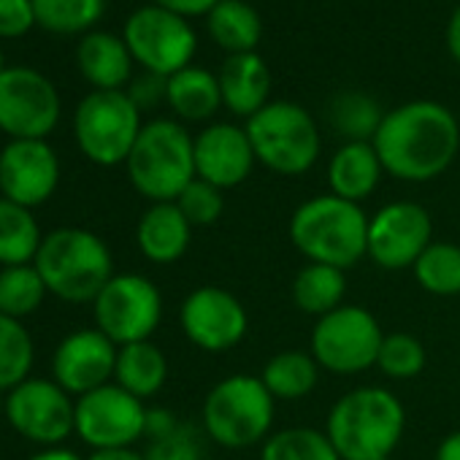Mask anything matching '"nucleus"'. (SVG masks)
I'll return each mask as SVG.
<instances>
[{"mask_svg": "<svg viewBox=\"0 0 460 460\" xmlns=\"http://www.w3.org/2000/svg\"><path fill=\"white\" fill-rule=\"evenodd\" d=\"M371 144L390 176L401 181H430L457 157L460 125L436 101H409L385 111Z\"/></svg>", "mask_w": 460, "mask_h": 460, "instance_id": "1", "label": "nucleus"}, {"mask_svg": "<svg viewBox=\"0 0 460 460\" xmlns=\"http://www.w3.org/2000/svg\"><path fill=\"white\" fill-rule=\"evenodd\" d=\"M290 239L309 263L352 269L368 255V217L360 203L339 195H314L290 219Z\"/></svg>", "mask_w": 460, "mask_h": 460, "instance_id": "2", "label": "nucleus"}, {"mask_svg": "<svg viewBox=\"0 0 460 460\" xmlns=\"http://www.w3.org/2000/svg\"><path fill=\"white\" fill-rule=\"evenodd\" d=\"M406 414L385 387H358L341 395L328 414V438L341 460H385L403 436Z\"/></svg>", "mask_w": 460, "mask_h": 460, "instance_id": "3", "label": "nucleus"}, {"mask_svg": "<svg viewBox=\"0 0 460 460\" xmlns=\"http://www.w3.org/2000/svg\"><path fill=\"white\" fill-rule=\"evenodd\" d=\"M33 266L41 274L47 293L71 304L95 301L114 277V263L106 242L84 227L52 230L41 242Z\"/></svg>", "mask_w": 460, "mask_h": 460, "instance_id": "4", "label": "nucleus"}, {"mask_svg": "<svg viewBox=\"0 0 460 460\" xmlns=\"http://www.w3.org/2000/svg\"><path fill=\"white\" fill-rule=\"evenodd\" d=\"M125 165L130 184L144 198L176 200L195 179V138L173 119H152L141 128Z\"/></svg>", "mask_w": 460, "mask_h": 460, "instance_id": "5", "label": "nucleus"}, {"mask_svg": "<svg viewBox=\"0 0 460 460\" xmlns=\"http://www.w3.org/2000/svg\"><path fill=\"white\" fill-rule=\"evenodd\" d=\"M258 163L282 176L306 173L320 157V130L312 114L293 101H269L247 119Z\"/></svg>", "mask_w": 460, "mask_h": 460, "instance_id": "6", "label": "nucleus"}, {"mask_svg": "<svg viewBox=\"0 0 460 460\" xmlns=\"http://www.w3.org/2000/svg\"><path fill=\"white\" fill-rule=\"evenodd\" d=\"M274 395L261 376L236 374L214 385L203 403L206 433L230 449L263 441L274 422Z\"/></svg>", "mask_w": 460, "mask_h": 460, "instance_id": "7", "label": "nucleus"}, {"mask_svg": "<svg viewBox=\"0 0 460 460\" xmlns=\"http://www.w3.org/2000/svg\"><path fill=\"white\" fill-rule=\"evenodd\" d=\"M141 128V109L125 90H93L74 114L76 144L98 165L125 163Z\"/></svg>", "mask_w": 460, "mask_h": 460, "instance_id": "8", "label": "nucleus"}, {"mask_svg": "<svg viewBox=\"0 0 460 460\" xmlns=\"http://www.w3.org/2000/svg\"><path fill=\"white\" fill-rule=\"evenodd\" d=\"M122 39L144 71L173 76L187 68L198 49V36L190 20L152 4L136 9L122 31Z\"/></svg>", "mask_w": 460, "mask_h": 460, "instance_id": "9", "label": "nucleus"}, {"mask_svg": "<svg viewBox=\"0 0 460 460\" xmlns=\"http://www.w3.org/2000/svg\"><path fill=\"white\" fill-rule=\"evenodd\" d=\"M382 328L363 306H339L317 320L312 331V358L331 374H360L376 366Z\"/></svg>", "mask_w": 460, "mask_h": 460, "instance_id": "10", "label": "nucleus"}, {"mask_svg": "<svg viewBox=\"0 0 460 460\" xmlns=\"http://www.w3.org/2000/svg\"><path fill=\"white\" fill-rule=\"evenodd\" d=\"M95 325L117 347L149 341L163 317L160 290L141 274L111 277L93 301Z\"/></svg>", "mask_w": 460, "mask_h": 460, "instance_id": "11", "label": "nucleus"}, {"mask_svg": "<svg viewBox=\"0 0 460 460\" xmlns=\"http://www.w3.org/2000/svg\"><path fill=\"white\" fill-rule=\"evenodd\" d=\"M60 119L58 87L36 68L0 74V130L12 138H47Z\"/></svg>", "mask_w": 460, "mask_h": 460, "instance_id": "12", "label": "nucleus"}, {"mask_svg": "<svg viewBox=\"0 0 460 460\" xmlns=\"http://www.w3.org/2000/svg\"><path fill=\"white\" fill-rule=\"evenodd\" d=\"M12 428L47 447H58L76 430V403L55 379H25L6 398Z\"/></svg>", "mask_w": 460, "mask_h": 460, "instance_id": "13", "label": "nucleus"}, {"mask_svg": "<svg viewBox=\"0 0 460 460\" xmlns=\"http://www.w3.org/2000/svg\"><path fill=\"white\" fill-rule=\"evenodd\" d=\"M144 401L119 385H103L76 401V433L95 449L130 447L146 433Z\"/></svg>", "mask_w": 460, "mask_h": 460, "instance_id": "14", "label": "nucleus"}, {"mask_svg": "<svg viewBox=\"0 0 460 460\" xmlns=\"http://www.w3.org/2000/svg\"><path fill=\"white\" fill-rule=\"evenodd\" d=\"M433 244L430 214L411 200L382 206L368 219V258L387 271L409 269Z\"/></svg>", "mask_w": 460, "mask_h": 460, "instance_id": "15", "label": "nucleus"}, {"mask_svg": "<svg viewBox=\"0 0 460 460\" xmlns=\"http://www.w3.org/2000/svg\"><path fill=\"white\" fill-rule=\"evenodd\" d=\"M179 320L184 336L206 352L234 349L247 333V312L242 301L214 285L192 290L181 304Z\"/></svg>", "mask_w": 460, "mask_h": 460, "instance_id": "16", "label": "nucleus"}, {"mask_svg": "<svg viewBox=\"0 0 460 460\" xmlns=\"http://www.w3.org/2000/svg\"><path fill=\"white\" fill-rule=\"evenodd\" d=\"M60 181V160L44 138H12L0 152V192L25 208L47 203Z\"/></svg>", "mask_w": 460, "mask_h": 460, "instance_id": "17", "label": "nucleus"}, {"mask_svg": "<svg viewBox=\"0 0 460 460\" xmlns=\"http://www.w3.org/2000/svg\"><path fill=\"white\" fill-rule=\"evenodd\" d=\"M117 352L119 347L98 328L76 331L66 336L55 352V360H52L55 382L68 395L93 393L109 385V379L114 376Z\"/></svg>", "mask_w": 460, "mask_h": 460, "instance_id": "18", "label": "nucleus"}, {"mask_svg": "<svg viewBox=\"0 0 460 460\" xmlns=\"http://www.w3.org/2000/svg\"><path fill=\"white\" fill-rule=\"evenodd\" d=\"M255 163L258 157L247 128L214 122L195 136V176L219 190L242 184Z\"/></svg>", "mask_w": 460, "mask_h": 460, "instance_id": "19", "label": "nucleus"}, {"mask_svg": "<svg viewBox=\"0 0 460 460\" xmlns=\"http://www.w3.org/2000/svg\"><path fill=\"white\" fill-rule=\"evenodd\" d=\"M222 106L236 117H255L271 95V71L258 52L227 55L219 74Z\"/></svg>", "mask_w": 460, "mask_h": 460, "instance_id": "20", "label": "nucleus"}, {"mask_svg": "<svg viewBox=\"0 0 460 460\" xmlns=\"http://www.w3.org/2000/svg\"><path fill=\"white\" fill-rule=\"evenodd\" d=\"M190 236H192V225L187 222L176 200L152 203L141 214L136 227L138 250L152 263H176L187 252Z\"/></svg>", "mask_w": 460, "mask_h": 460, "instance_id": "21", "label": "nucleus"}, {"mask_svg": "<svg viewBox=\"0 0 460 460\" xmlns=\"http://www.w3.org/2000/svg\"><path fill=\"white\" fill-rule=\"evenodd\" d=\"M76 66L95 90H122L133 74V55L125 39L109 31H90L76 47Z\"/></svg>", "mask_w": 460, "mask_h": 460, "instance_id": "22", "label": "nucleus"}, {"mask_svg": "<svg viewBox=\"0 0 460 460\" xmlns=\"http://www.w3.org/2000/svg\"><path fill=\"white\" fill-rule=\"evenodd\" d=\"M382 173H385V168H382V160H379L374 144L371 141H349L331 157V165H328L331 192L344 200L360 203L363 198H368L376 190Z\"/></svg>", "mask_w": 460, "mask_h": 460, "instance_id": "23", "label": "nucleus"}, {"mask_svg": "<svg viewBox=\"0 0 460 460\" xmlns=\"http://www.w3.org/2000/svg\"><path fill=\"white\" fill-rule=\"evenodd\" d=\"M208 36L227 55L255 52L263 39V20L255 6L244 0H219L206 17Z\"/></svg>", "mask_w": 460, "mask_h": 460, "instance_id": "24", "label": "nucleus"}, {"mask_svg": "<svg viewBox=\"0 0 460 460\" xmlns=\"http://www.w3.org/2000/svg\"><path fill=\"white\" fill-rule=\"evenodd\" d=\"M165 103L176 111V117L187 122H206L222 106L219 79L208 68L187 66L179 74L168 76Z\"/></svg>", "mask_w": 460, "mask_h": 460, "instance_id": "25", "label": "nucleus"}, {"mask_svg": "<svg viewBox=\"0 0 460 460\" xmlns=\"http://www.w3.org/2000/svg\"><path fill=\"white\" fill-rule=\"evenodd\" d=\"M165 376H168L165 355L152 341H136V344L119 347L114 379L130 395H136L141 401L155 395L165 385Z\"/></svg>", "mask_w": 460, "mask_h": 460, "instance_id": "26", "label": "nucleus"}, {"mask_svg": "<svg viewBox=\"0 0 460 460\" xmlns=\"http://www.w3.org/2000/svg\"><path fill=\"white\" fill-rule=\"evenodd\" d=\"M41 230L31 208L0 198V266H31L41 250Z\"/></svg>", "mask_w": 460, "mask_h": 460, "instance_id": "27", "label": "nucleus"}, {"mask_svg": "<svg viewBox=\"0 0 460 460\" xmlns=\"http://www.w3.org/2000/svg\"><path fill=\"white\" fill-rule=\"evenodd\" d=\"M344 271L323 263H309L298 271L293 282V301L301 312L325 317L328 312L339 309L344 301Z\"/></svg>", "mask_w": 460, "mask_h": 460, "instance_id": "28", "label": "nucleus"}, {"mask_svg": "<svg viewBox=\"0 0 460 460\" xmlns=\"http://www.w3.org/2000/svg\"><path fill=\"white\" fill-rule=\"evenodd\" d=\"M317 376H320V366L312 355H306L301 349H288V352L274 355L266 363L261 379L274 398L298 401L314 390Z\"/></svg>", "mask_w": 460, "mask_h": 460, "instance_id": "29", "label": "nucleus"}, {"mask_svg": "<svg viewBox=\"0 0 460 460\" xmlns=\"http://www.w3.org/2000/svg\"><path fill=\"white\" fill-rule=\"evenodd\" d=\"M328 119L333 125V130L349 141H374L385 111L379 109V103L358 90L349 93H339L331 106H328Z\"/></svg>", "mask_w": 460, "mask_h": 460, "instance_id": "30", "label": "nucleus"}, {"mask_svg": "<svg viewBox=\"0 0 460 460\" xmlns=\"http://www.w3.org/2000/svg\"><path fill=\"white\" fill-rule=\"evenodd\" d=\"M36 22L58 36L90 33L106 12V0H33Z\"/></svg>", "mask_w": 460, "mask_h": 460, "instance_id": "31", "label": "nucleus"}, {"mask_svg": "<svg viewBox=\"0 0 460 460\" xmlns=\"http://www.w3.org/2000/svg\"><path fill=\"white\" fill-rule=\"evenodd\" d=\"M411 269L420 288L430 296L449 298L460 293V247L449 242H433Z\"/></svg>", "mask_w": 460, "mask_h": 460, "instance_id": "32", "label": "nucleus"}, {"mask_svg": "<svg viewBox=\"0 0 460 460\" xmlns=\"http://www.w3.org/2000/svg\"><path fill=\"white\" fill-rule=\"evenodd\" d=\"M33 368V339L28 328L0 314V390H14Z\"/></svg>", "mask_w": 460, "mask_h": 460, "instance_id": "33", "label": "nucleus"}, {"mask_svg": "<svg viewBox=\"0 0 460 460\" xmlns=\"http://www.w3.org/2000/svg\"><path fill=\"white\" fill-rule=\"evenodd\" d=\"M47 296V285L36 266H12L0 271V314L22 320L33 314Z\"/></svg>", "mask_w": 460, "mask_h": 460, "instance_id": "34", "label": "nucleus"}, {"mask_svg": "<svg viewBox=\"0 0 460 460\" xmlns=\"http://www.w3.org/2000/svg\"><path fill=\"white\" fill-rule=\"evenodd\" d=\"M263 460H341L328 433L314 428H288L266 438Z\"/></svg>", "mask_w": 460, "mask_h": 460, "instance_id": "35", "label": "nucleus"}, {"mask_svg": "<svg viewBox=\"0 0 460 460\" xmlns=\"http://www.w3.org/2000/svg\"><path fill=\"white\" fill-rule=\"evenodd\" d=\"M376 366L390 379H411L425 368V349L409 333H390L382 339Z\"/></svg>", "mask_w": 460, "mask_h": 460, "instance_id": "36", "label": "nucleus"}, {"mask_svg": "<svg viewBox=\"0 0 460 460\" xmlns=\"http://www.w3.org/2000/svg\"><path fill=\"white\" fill-rule=\"evenodd\" d=\"M176 206L181 208V214L187 217V222L195 227H203V225H211L219 219L222 208H225V200H222V190L203 181V179H192L181 195L176 198Z\"/></svg>", "mask_w": 460, "mask_h": 460, "instance_id": "37", "label": "nucleus"}, {"mask_svg": "<svg viewBox=\"0 0 460 460\" xmlns=\"http://www.w3.org/2000/svg\"><path fill=\"white\" fill-rule=\"evenodd\" d=\"M203 449L195 433L176 422L168 433L152 438V447L146 452V460H200Z\"/></svg>", "mask_w": 460, "mask_h": 460, "instance_id": "38", "label": "nucleus"}, {"mask_svg": "<svg viewBox=\"0 0 460 460\" xmlns=\"http://www.w3.org/2000/svg\"><path fill=\"white\" fill-rule=\"evenodd\" d=\"M36 25L33 0H0V36L20 39Z\"/></svg>", "mask_w": 460, "mask_h": 460, "instance_id": "39", "label": "nucleus"}, {"mask_svg": "<svg viewBox=\"0 0 460 460\" xmlns=\"http://www.w3.org/2000/svg\"><path fill=\"white\" fill-rule=\"evenodd\" d=\"M165 93H168V76H160V74H152V71H144L141 76H136L130 90H128L130 101L138 109L157 106L160 101H165Z\"/></svg>", "mask_w": 460, "mask_h": 460, "instance_id": "40", "label": "nucleus"}, {"mask_svg": "<svg viewBox=\"0 0 460 460\" xmlns=\"http://www.w3.org/2000/svg\"><path fill=\"white\" fill-rule=\"evenodd\" d=\"M155 4L184 20H192V17H208L219 0H155Z\"/></svg>", "mask_w": 460, "mask_h": 460, "instance_id": "41", "label": "nucleus"}, {"mask_svg": "<svg viewBox=\"0 0 460 460\" xmlns=\"http://www.w3.org/2000/svg\"><path fill=\"white\" fill-rule=\"evenodd\" d=\"M447 52L460 66V6L452 12V17L447 22Z\"/></svg>", "mask_w": 460, "mask_h": 460, "instance_id": "42", "label": "nucleus"}, {"mask_svg": "<svg viewBox=\"0 0 460 460\" xmlns=\"http://www.w3.org/2000/svg\"><path fill=\"white\" fill-rule=\"evenodd\" d=\"M87 460H146V455H138L130 447H114V449H95Z\"/></svg>", "mask_w": 460, "mask_h": 460, "instance_id": "43", "label": "nucleus"}, {"mask_svg": "<svg viewBox=\"0 0 460 460\" xmlns=\"http://www.w3.org/2000/svg\"><path fill=\"white\" fill-rule=\"evenodd\" d=\"M436 460H460V430L449 433V436L438 444Z\"/></svg>", "mask_w": 460, "mask_h": 460, "instance_id": "44", "label": "nucleus"}, {"mask_svg": "<svg viewBox=\"0 0 460 460\" xmlns=\"http://www.w3.org/2000/svg\"><path fill=\"white\" fill-rule=\"evenodd\" d=\"M31 460H82L76 452H71V449H63V447H49V449H44V452H39V455H33Z\"/></svg>", "mask_w": 460, "mask_h": 460, "instance_id": "45", "label": "nucleus"}, {"mask_svg": "<svg viewBox=\"0 0 460 460\" xmlns=\"http://www.w3.org/2000/svg\"><path fill=\"white\" fill-rule=\"evenodd\" d=\"M0 414H6V401L4 398H0Z\"/></svg>", "mask_w": 460, "mask_h": 460, "instance_id": "46", "label": "nucleus"}, {"mask_svg": "<svg viewBox=\"0 0 460 460\" xmlns=\"http://www.w3.org/2000/svg\"><path fill=\"white\" fill-rule=\"evenodd\" d=\"M6 71V66H4V52H0V74H4Z\"/></svg>", "mask_w": 460, "mask_h": 460, "instance_id": "47", "label": "nucleus"}, {"mask_svg": "<svg viewBox=\"0 0 460 460\" xmlns=\"http://www.w3.org/2000/svg\"><path fill=\"white\" fill-rule=\"evenodd\" d=\"M385 460H390V457H385Z\"/></svg>", "mask_w": 460, "mask_h": 460, "instance_id": "48", "label": "nucleus"}]
</instances>
